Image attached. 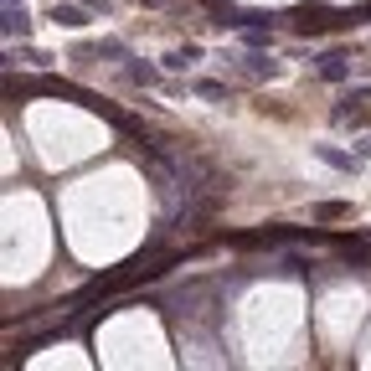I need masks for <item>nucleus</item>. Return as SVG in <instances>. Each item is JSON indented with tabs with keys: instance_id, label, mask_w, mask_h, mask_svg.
Here are the masks:
<instances>
[{
	"instance_id": "1",
	"label": "nucleus",
	"mask_w": 371,
	"mask_h": 371,
	"mask_svg": "<svg viewBox=\"0 0 371 371\" xmlns=\"http://www.w3.org/2000/svg\"><path fill=\"white\" fill-rule=\"evenodd\" d=\"M320 73L335 83V77H346V62H340V57H325V68H320Z\"/></svg>"
}]
</instances>
